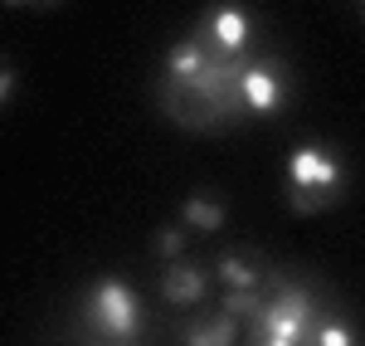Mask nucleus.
<instances>
[{"instance_id":"f257e3e1","label":"nucleus","mask_w":365,"mask_h":346,"mask_svg":"<svg viewBox=\"0 0 365 346\" xmlns=\"http://www.w3.org/2000/svg\"><path fill=\"white\" fill-rule=\"evenodd\" d=\"M287 200L297 215H317V210H327V205L341 200V190H346V171H341V161L331 151H322V146H297L292 156H287Z\"/></svg>"},{"instance_id":"f03ea898","label":"nucleus","mask_w":365,"mask_h":346,"mask_svg":"<svg viewBox=\"0 0 365 346\" xmlns=\"http://www.w3.org/2000/svg\"><path fill=\"white\" fill-rule=\"evenodd\" d=\"M88 322H93L98 332L117 337V342L137 337V327H141L137 292L127 288L122 278H103V283H93V292H88Z\"/></svg>"},{"instance_id":"7ed1b4c3","label":"nucleus","mask_w":365,"mask_h":346,"mask_svg":"<svg viewBox=\"0 0 365 346\" xmlns=\"http://www.w3.org/2000/svg\"><path fill=\"white\" fill-rule=\"evenodd\" d=\"M258 332L282 337V342H302V332H312V297L302 288H282L268 307H258Z\"/></svg>"},{"instance_id":"20e7f679","label":"nucleus","mask_w":365,"mask_h":346,"mask_svg":"<svg viewBox=\"0 0 365 346\" xmlns=\"http://www.w3.org/2000/svg\"><path fill=\"white\" fill-rule=\"evenodd\" d=\"M282 98H287V83H282V73L273 63H249L244 73H239V103H244V113H278Z\"/></svg>"},{"instance_id":"39448f33","label":"nucleus","mask_w":365,"mask_h":346,"mask_svg":"<svg viewBox=\"0 0 365 346\" xmlns=\"http://www.w3.org/2000/svg\"><path fill=\"white\" fill-rule=\"evenodd\" d=\"M249 15L239 10V5H215L210 10V20H205V34L220 44V54H244V44H249Z\"/></svg>"},{"instance_id":"423d86ee","label":"nucleus","mask_w":365,"mask_h":346,"mask_svg":"<svg viewBox=\"0 0 365 346\" xmlns=\"http://www.w3.org/2000/svg\"><path fill=\"white\" fill-rule=\"evenodd\" d=\"M161 292H166V302H175V307L200 302L205 297V268H195V263H170L166 278H161Z\"/></svg>"},{"instance_id":"0eeeda50","label":"nucleus","mask_w":365,"mask_h":346,"mask_svg":"<svg viewBox=\"0 0 365 346\" xmlns=\"http://www.w3.org/2000/svg\"><path fill=\"white\" fill-rule=\"evenodd\" d=\"M205 63H210V58H205V49H200V39H185V44H170L166 73H170V83H190Z\"/></svg>"},{"instance_id":"6e6552de","label":"nucleus","mask_w":365,"mask_h":346,"mask_svg":"<svg viewBox=\"0 0 365 346\" xmlns=\"http://www.w3.org/2000/svg\"><path fill=\"white\" fill-rule=\"evenodd\" d=\"M180 220H185V230L215 234V230H225V205L210 200V195H190V200L180 205Z\"/></svg>"},{"instance_id":"1a4fd4ad","label":"nucleus","mask_w":365,"mask_h":346,"mask_svg":"<svg viewBox=\"0 0 365 346\" xmlns=\"http://www.w3.org/2000/svg\"><path fill=\"white\" fill-rule=\"evenodd\" d=\"M234 317L229 312H220V317L210 322H195V327H185V346H234Z\"/></svg>"},{"instance_id":"9d476101","label":"nucleus","mask_w":365,"mask_h":346,"mask_svg":"<svg viewBox=\"0 0 365 346\" xmlns=\"http://www.w3.org/2000/svg\"><path fill=\"white\" fill-rule=\"evenodd\" d=\"M220 278H225V288H263V273L249 259H239V254L220 259Z\"/></svg>"},{"instance_id":"9b49d317","label":"nucleus","mask_w":365,"mask_h":346,"mask_svg":"<svg viewBox=\"0 0 365 346\" xmlns=\"http://www.w3.org/2000/svg\"><path fill=\"white\" fill-rule=\"evenodd\" d=\"M263 302H258V288H229L225 292V312L229 317H244V312H258Z\"/></svg>"},{"instance_id":"f8f14e48","label":"nucleus","mask_w":365,"mask_h":346,"mask_svg":"<svg viewBox=\"0 0 365 346\" xmlns=\"http://www.w3.org/2000/svg\"><path fill=\"white\" fill-rule=\"evenodd\" d=\"M317 346H356V332L346 322H322L317 327Z\"/></svg>"},{"instance_id":"ddd939ff","label":"nucleus","mask_w":365,"mask_h":346,"mask_svg":"<svg viewBox=\"0 0 365 346\" xmlns=\"http://www.w3.org/2000/svg\"><path fill=\"white\" fill-rule=\"evenodd\" d=\"M156 249H161L166 259H180V249H185V230H161V234H156Z\"/></svg>"},{"instance_id":"4468645a","label":"nucleus","mask_w":365,"mask_h":346,"mask_svg":"<svg viewBox=\"0 0 365 346\" xmlns=\"http://www.w3.org/2000/svg\"><path fill=\"white\" fill-rule=\"evenodd\" d=\"M10 98H15V73H10V68H0V108H5Z\"/></svg>"},{"instance_id":"2eb2a0df","label":"nucleus","mask_w":365,"mask_h":346,"mask_svg":"<svg viewBox=\"0 0 365 346\" xmlns=\"http://www.w3.org/2000/svg\"><path fill=\"white\" fill-rule=\"evenodd\" d=\"M10 10H20V5H58V0H5Z\"/></svg>"},{"instance_id":"dca6fc26","label":"nucleus","mask_w":365,"mask_h":346,"mask_svg":"<svg viewBox=\"0 0 365 346\" xmlns=\"http://www.w3.org/2000/svg\"><path fill=\"white\" fill-rule=\"evenodd\" d=\"M263 346H297V342H282V337H268Z\"/></svg>"}]
</instances>
